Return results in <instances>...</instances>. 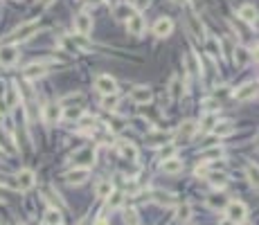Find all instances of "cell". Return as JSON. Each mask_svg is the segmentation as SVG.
Instances as JSON below:
<instances>
[{"mask_svg": "<svg viewBox=\"0 0 259 225\" xmlns=\"http://www.w3.org/2000/svg\"><path fill=\"white\" fill-rule=\"evenodd\" d=\"M39 20H27V23L18 25L16 30H11L7 34V45H14V43H23V41H30L32 36L39 32Z\"/></svg>", "mask_w": 259, "mask_h": 225, "instance_id": "6da1fadb", "label": "cell"}, {"mask_svg": "<svg viewBox=\"0 0 259 225\" xmlns=\"http://www.w3.org/2000/svg\"><path fill=\"white\" fill-rule=\"evenodd\" d=\"M246 216H248V207H246L244 203L241 201H228V205H225V219H228L230 223L241 225L246 221Z\"/></svg>", "mask_w": 259, "mask_h": 225, "instance_id": "7a4b0ae2", "label": "cell"}, {"mask_svg": "<svg viewBox=\"0 0 259 225\" xmlns=\"http://www.w3.org/2000/svg\"><path fill=\"white\" fill-rule=\"evenodd\" d=\"M34 185H36V173L32 171V169H20V171L16 173L14 182H11V187L18 191H30Z\"/></svg>", "mask_w": 259, "mask_h": 225, "instance_id": "3957f363", "label": "cell"}, {"mask_svg": "<svg viewBox=\"0 0 259 225\" xmlns=\"http://www.w3.org/2000/svg\"><path fill=\"white\" fill-rule=\"evenodd\" d=\"M90 178V169H86V167H72L70 171L64 173V180L68 182V185H81V182H86Z\"/></svg>", "mask_w": 259, "mask_h": 225, "instance_id": "277c9868", "label": "cell"}, {"mask_svg": "<svg viewBox=\"0 0 259 225\" xmlns=\"http://www.w3.org/2000/svg\"><path fill=\"white\" fill-rule=\"evenodd\" d=\"M95 88H97L104 97H106V95H118V81L113 77H108V74H99V77L95 79Z\"/></svg>", "mask_w": 259, "mask_h": 225, "instance_id": "5b68a950", "label": "cell"}, {"mask_svg": "<svg viewBox=\"0 0 259 225\" xmlns=\"http://www.w3.org/2000/svg\"><path fill=\"white\" fill-rule=\"evenodd\" d=\"M198 131V126H196V122H192V119H185V122L178 126L176 131V144H185L190 142L192 137H194V133Z\"/></svg>", "mask_w": 259, "mask_h": 225, "instance_id": "8992f818", "label": "cell"}, {"mask_svg": "<svg viewBox=\"0 0 259 225\" xmlns=\"http://www.w3.org/2000/svg\"><path fill=\"white\" fill-rule=\"evenodd\" d=\"M232 97L237 99V102H250V99L257 97V81H248L244 83V86H239V88L232 93Z\"/></svg>", "mask_w": 259, "mask_h": 225, "instance_id": "52a82bcc", "label": "cell"}, {"mask_svg": "<svg viewBox=\"0 0 259 225\" xmlns=\"http://www.w3.org/2000/svg\"><path fill=\"white\" fill-rule=\"evenodd\" d=\"M93 162H95V147H86V149H81V151H77L72 156L74 167H86V169H90Z\"/></svg>", "mask_w": 259, "mask_h": 225, "instance_id": "ba28073f", "label": "cell"}, {"mask_svg": "<svg viewBox=\"0 0 259 225\" xmlns=\"http://www.w3.org/2000/svg\"><path fill=\"white\" fill-rule=\"evenodd\" d=\"M18 61V48L16 45H0V65L2 68H9Z\"/></svg>", "mask_w": 259, "mask_h": 225, "instance_id": "9c48e42d", "label": "cell"}, {"mask_svg": "<svg viewBox=\"0 0 259 225\" xmlns=\"http://www.w3.org/2000/svg\"><path fill=\"white\" fill-rule=\"evenodd\" d=\"M144 30H147V23H144L142 14H131L127 18V32L131 36H142L144 34Z\"/></svg>", "mask_w": 259, "mask_h": 225, "instance_id": "30bf717a", "label": "cell"}, {"mask_svg": "<svg viewBox=\"0 0 259 225\" xmlns=\"http://www.w3.org/2000/svg\"><path fill=\"white\" fill-rule=\"evenodd\" d=\"M61 115H64V108L54 102H50L48 106L43 108V122L48 124V126H54V124L61 119Z\"/></svg>", "mask_w": 259, "mask_h": 225, "instance_id": "8fae6325", "label": "cell"}, {"mask_svg": "<svg viewBox=\"0 0 259 225\" xmlns=\"http://www.w3.org/2000/svg\"><path fill=\"white\" fill-rule=\"evenodd\" d=\"M131 99L135 104H140V106H147V104L153 99V93H151L149 86H135V88L131 90Z\"/></svg>", "mask_w": 259, "mask_h": 225, "instance_id": "7c38bea8", "label": "cell"}, {"mask_svg": "<svg viewBox=\"0 0 259 225\" xmlns=\"http://www.w3.org/2000/svg\"><path fill=\"white\" fill-rule=\"evenodd\" d=\"M174 32V20L167 18V16H162V18L156 20V25H153V34L158 36V39H167V36Z\"/></svg>", "mask_w": 259, "mask_h": 225, "instance_id": "4fadbf2b", "label": "cell"}, {"mask_svg": "<svg viewBox=\"0 0 259 225\" xmlns=\"http://www.w3.org/2000/svg\"><path fill=\"white\" fill-rule=\"evenodd\" d=\"M74 27H77V32H79L81 36L90 34V32H93V18H90V14L81 11V14L74 16Z\"/></svg>", "mask_w": 259, "mask_h": 225, "instance_id": "5bb4252c", "label": "cell"}, {"mask_svg": "<svg viewBox=\"0 0 259 225\" xmlns=\"http://www.w3.org/2000/svg\"><path fill=\"white\" fill-rule=\"evenodd\" d=\"M169 140H171V133H165V131H151L144 135V142L149 147H165Z\"/></svg>", "mask_w": 259, "mask_h": 225, "instance_id": "9a60e30c", "label": "cell"}, {"mask_svg": "<svg viewBox=\"0 0 259 225\" xmlns=\"http://www.w3.org/2000/svg\"><path fill=\"white\" fill-rule=\"evenodd\" d=\"M185 70L192 77H200V74H203V65H200V59L196 56V52L185 54Z\"/></svg>", "mask_w": 259, "mask_h": 225, "instance_id": "2e32d148", "label": "cell"}, {"mask_svg": "<svg viewBox=\"0 0 259 225\" xmlns=\"http://www.w3.org/2000/svg\"><path fill=\"white\" fill-rule=\"evenodd\" d=\"M2 102H5L7 108H16L20 104V90H18V86H16V83H11L9 88L5 90V99H2Z\"/></svg>", "mask_w": 259, "mask_h": 225, "instance_id": "e0dca14e", "label": "cell"}, {"mask_svg": "<svg viewBox=\"0 0 259 225\" xmlns=\"http://www.w3.org/2000/svg\"><path fill=\"white\" fill-rule=\"evenodd\" d=\"M187 23H190V30H192V34H194L196 41H205V27H203L198 16L190 14V20H187Z\"/></svg>", "mask_w": 259, "mask_h": 225, "instance_id": "ac0fdd59", "label": "cell"}, {"mask_svg": "<svg viewBox=\"0 0 259 225\" xmlns=\"http://www.w3.org/2000/svg\"><path fill=\"white\" fill-rule=\"evenodd\" d=\"M45 72H48V63H45V61L25 65V77H27V79H39V77H43Z\"/></svg>", "mask_w": 259, "mask_h": 225, "instance_id": "d6986e66", "label": "cell"}, {"mask_svg": "<svg viewBox=\"0 0 259 225\" xmlns=\"http://www.w3.org/2000/svg\"><path fill=\"white\" fill-rule=\"evenodd\" d=\"M232 54H235V65L237 68H244V65H248L250 61H253V54H250V50H246V48H235L232 50Z\"/></svg>", "mask_w": 259, "mask_h": 225, "instance_id": "ffe728a7", "label": "cell"}, {"mask_svg": "<svg viewBox=\"0 0 259 225\" xmlns=\"http://www.w3.org/2000/svg\"><path fill=\"white\" fill-rule=\"evenodd\" d=\"M118 149H120V156L127 158L129 162H135V160H137V149H135V144H131V142H118Z\"/></svg>", "mask_w": 259, "mask_h": 225, "instance_id": "44dd1931", "label": "cell"}, {"mask_svg": "<svg viewBox=\"0 0 259 225\" xmlns=\"http://www.w3.org/2000/svg\"><path fill=\"white\" fill-rule=\"evenodd\" d=\"M239 18L244 20V23H248V25H255L257 23V9H255L253 5H244V7H239Z\"/></svg>", "mask_w": 259, "mask_h": 225, "instance_id": "7402d4cb", "label": "cell"}, {"mask_svg": "<svg viewBox=\"0 0 259 225\" xmlns=\"http://www.w3.org/2000/svg\"><path fill=\"white\" fill-rule=\"evenodd\" d=\"M162 173H169V176H174V173H181L183 171V162L178 160V158H169V160L162 162Z\"/></svg>", "mask_w": 259, "mask_h": 225, "instance_id": "603a6c76", "label": "cell"}, {"mask_svg": "<svg viewBox=\"0 0 259 225\" xmlns=\"http://www.w3.org/2000/svg\"><path fill=\"white\" fill-rule=\"evenodd\" d=\"M232 133H235V124L232 122H216L214 128H212V135H216V137H228Z\"/></svg>", "mask_w": 259, "mask_h": 225, "instance_id": "cb8c5ba5", "label": "cell"}, {"mask_svg": "<svg viewBox=\"0 0 259 225\" xmlns=\"http://www.w3.org/2000/svg\"><path fill=\"white\" fill-rule=\"evenodd\" d=\"M205 178L212 182V185L216 187V189H221V187H225V182H228V173L221 169V171H207Z\"/></svg>", "mask_w": 259, "mask_h": 225, "instance_id": "d4e9b609", "label": "cell"}, {"mask_svg": "<svg viewBox=\"0 0 259 225\" xmlns=\"http://www.w3.org/2000/svg\"><path fill=\"white\" fill-rule=\"evenodd\" d=\"M113 191H115V187H113L111 180H99L97 185H95V196H97V198H108Z\"/></svg>", "mask_w": 259, "mask_h": 225, "instance_id": "484cf974", "label": "cell"}, {"mask_svg": "<svg viewBox=\"0 0 259 225\" xmlns=\"http://www.w3.org/2000/svg\"><path fill=\"white\" fill-rule=\"evenodd\" d=\"M183 93H185V86H183V81L178 77H171V81H169V95H171V99H181Z\"/></svg>", "mask_w": 259, "mask_h": 225, "instance_id": "4316f807", "label": "cell"}, {"mask_svg": "<svg viewBox=\"0 0 259 225\" xmlns=\"http://www.w3.org/2000/svg\"><path fill=\"white\" fill-rule=\"evenodd\" d=\"M45 223L48 225H61L64 223V216H61L59 207H48V212H45Z\"/></svg>", "mask_w": 259, "mask_h": 225, "instance_id": "83f0119b", "label": "cell"}, {"mask_svg": "<svg viewBox=\"0 0 259 225\" xmlns=\"http://www.w3.org/2000/svg\"><path fill=\"white\" fill-rule=\"evenodd\" d=\"M221 156H223V149H221V147H210V149H205V151H200V160H203V162L219 160Z\"/></svg>", "mask_w": 259, "mask_h": 225, "instance_id": "f1b7e54d", "label": "cell"}, {"mask_svg": "<svg viewBox=\"0 0 259 225\" xmlns=\"http://www.w3.org/2000/svg\"><path fill=\"white\" fill-rule=\"evenodd\" d=\"M207 205H210L212 210H225L228 201H225V196H223V194H212L210 198H207Z\"/></svg>", "mask_w": 259, "mask_h": 225, "instance_id": "f546056e", "label": "cell"}, {"mask_svg": "<svg viewBox=\"0 0 259 225\" xmlns=\"http://www.w3.org/2000/svg\"><path fill=\"white\" fill-rule=\"evenodd\" d=\"M74 104H77V106H81V104H83V95H81V93L68 95V97H65L64 102L59 104V106H61V108H74Z\"/></svg>", "mask_w": 259, "mask_h": 225, "instance_id": "4dcf8cb0", "label": "cell"}, {"mask_svg": "<svg viewBox=\"0 0 259 225\" xmlns=\"http://www.w3.org/2000/svg\"><path fill=\"white\" fill-rule=\"evenodd\" d=\"M118 104H120V95H106L102 99V108L104 111H111V112L118 108Z\"/></svg>", "mask_w": 259, "mask_h": 225, "instance_id": "1f68e13d", "label": "cell"}, {"mask_svg": "<svg viewBox=\"0 0 259 225\" xmlns=\"http://www.w3.org/2000/svg\"><path fill=\"white\" fill-rule=\"evenodd\" d=\"M205 48H207V54L210 56H221V43H219V39H207L205 41Z\"/></svg>", "mask_w": 259, "mask_h": 225, "instance_id": "d6a6232c", "label": "cell"}, {"mask_svg": "<svg viewBox=\"0 0 259 225\" xmlns=\"http://www.w3.org/2000/svg\"><path fill=\"white\" fill-rule=\"evenodd\" d=\"M216 124V117H214V112H207L205 117H203V122H200V133H205V131H212Z\"/></svg>", "mask_w": 259, "mask_h": 225, "instance_id": "836d02e7", "label": "cell"}, {"mask_svg": "<svg viewBox=\"0 0 259 225\" xmlns=\"http://www.w3.org/2000/svg\"><path fill=\"white\" fill-rule=\"evenodd\" d=\"M61 117H65V119H81V117H83V108H81V106L65 108V111H64V115H61Z\"/></svg>", "mask_w": 259, "mask_h": 225, "instance_id": "e575fe53", "label": "cell"}, {"mask_svg": "<svg viewBox=\"0 0 259 225\" xmlns=\"http://www.w3.org/2000/svg\"><path fill=\"white\" fill-rule=\"evenodd\" d=\"M176 216H178V221H187V219H190V216H192V205H190V203H183V205H178Z\"/></svg>", "mask_w": 259, "mask_h": 225, "instance_id": "d590c367", "label": "cell"}, {"mask_svg": "<svg viewBox=\"0 0 259 225\" xmlns=\"http://www.w3.org/2000/svg\"><path fill=\"white\" fill-rule=\"evenodd\" d=\"M124 223H127V225H140V219H137V212L133 210V207H129V210L124 212Z\"/></svg>", "mask_w": 259, "mask_h": 225, "instance_id": "8d00e7d4", "label": "cell"}, {"mask_svg": "<svg viewBox=\"0 0 259 225\" xmlns=\"http://www.w3.org/2000/svg\"><path fill=\"white\" fill-rule=\"evenodd\" d=\"M246 176H248V182L257 189V167L255 165H248L246 167Z\"/></svg>", "mask_w": 259, "mask_h": 225, "instance_id": "74e56055", "label": "cell"}, {"mask_svg": "<svg viewBox=\"0 0 259 225\" xmlns=\"http://www.w3.org/2000/svg\"><path fill=\"white\" fill-rule=\"evenodd\" d=\"M115 16H118L120 20H127L129 16H131V7L129 5H115Z\"/></svg>", "mask_w": 259, "mask_h": 225, "instance_id": "f35d334b", "label": "cell"}, {"mask_svg": "<svg viewBox=\"0 0 259 225\" xmlns=\"http://www.w3.org/2000/svg\"><path fill=\"white\" fill-rule=\"evenodd\" d=\"M70 41H72V45H74V48H79V50H90V43L86 41V36H81V34H79V36H72Z\"/></svg>", "mask_w": 259, "mask_h": 225, "instance_id": "ab89813d", "label": "cell"}, {"mask_svg": "<svg viewBox=\"0 0 259 225\" xmlns=\"http://www.w3.org/2000/svg\"><path fill=\"white\" fill-rule=\"evenodd\" d=\"M174 153H176V147H171V144H169V147H165V149L160 151V160L165 162V160H169V158H176Z\"/></svg>", "mask_w": 259, "mask_h": 225, "instance_id": "60d3db41", "label": "cell"}, {"mask_svg": "<svg viewBox=\"0 0 259 225\" xmlns=\"http://www.w3.org/2000/svg\"><path fill=\"white\" fill-rule=\"evenodd\" d=\"M108 198H111V201H108V205H111L113 210H115V207L122 205V198H124V196H122V194H115V191H113V194L108 196Z\"/></svg>", "mask_w": 259, "mask_h": 225, "instance_id": "b9f144b4", "label": "cell"}, {"mask_svg": "<svg viewBox=\"0 0 259 225\" xmlns=\"http://www.w3.org/2000/svg\"><path fill=\"white\" fill-rule=\"evenodd\" d=\"M203 108H205L207 112H214L216 108H219V99H205V102H203Z\"/></svg>", "mask_w": 259, "mask_h": 225, "instance_id": "7bdbcfd3", "label": "cell"}, {"mask_svg": "<svg viewBox=\"0 0 259 225\" xmlns=\"http://www.w3.org/2000/svg\"><path fill=\"white\" fill-rule=\"evenodd\" d=\"M2 117H7V106H5V102L0 99V119Z\"/></svg>", "mask_w": 259, "mask_h": 225, "instance_id": "ee69618b", "label": "cell"}, {"mask_svg": "<svg viewBox=\"0 0 259 225\" xmlns=\"http://www.w3.org/2000/svg\"><path fill=\"white\" fill-rule=\"evenodd\" d=\"M149 2H151V0H137V2H135V7H137V9H144V7H147Z\"/></svg>", "mask_w": 259, "mask_h": 225, "instance_id": "f6af8a7d", "label": "cell"}, {"mask_svg": "<svg viewBox=\"0 0 259 225\" xmlns=\"http://www.w3.org/2000/svg\"><path fill=\"white\" fill-rule=\"evenodd\" d=\"M39 2H41V5H43V7H50V5H52V2H54V0H39Z\"/></svg>", "mask_w": 259, "mask_h": 225, "instance_id": "bcb514c9", "label": "cell"}, {"mask_svg": "<svg viewBox=\"0 0 259 225\" xmlns=\"http://www.w3.org/2000/svg\"><path fill=\"white\" fill-rule=\"evenodd\" d=\"M95 225H108V223H106V219H97V223Z\"/></svg>", "mask_w": 259, "mask_h": 225, "instance_id": "7dc6e473", "label": "cell"}, {"mask_svg": "<svg viewBox=\"0 0 259 225\" xmlns=\"http://www.w3.org/2000/svg\"><path fill=\"white\" fill-rule=\"evenodd\" d=\"M2 194H5V187L0 185V201H2Z\"/></svg>", "mask_w": 259, "mask_h": 225, "instance_id": "c3c4849f", "label": "cell"}, {"mask_svg": "<svg viewBox=\"0 0 259 225\" xmlns=\"http://www.w3.org/2000/svg\"><path fill=\"white\" fill-rule=\"evenodd\" d=\"M171 2H176V5H183V2H187V0H171Z\"/></svg>", "mask_w": 259, "mask_h": 225, "instance_id": "681fc988", "label": "cell"}, {"mask_svg": "<svg viewBox=\"0 0 259 225\" xmlns=\"http://www.w3.org/2000/svg\"><path fill=\"white\" fill-rule=\"evenodd\" d=\"M221 225H235V223H230L228 219H223V223H221Z\"/></svg>", "mask_w": 259, "mask_h": 225, "instance_id": "f907efd6", "label": "cell"}, {"mask_svg": "<svg viewBox=\"0 0 259 225\" xmlns=\"http://www.w3.org/2000/svg\"><path fill=\"white\" fill-rule=\"evenodd\" d=\"M106 2H111V5H113V7L118 5V0H106Z\"/></svg>", "mask_w": 259, "mask_h": 225, "instance_id": "816d5d0a", "label": "cell"}, {"mask_svg": "<svg viewBox=\"0 0 259 225\" xmlns=\"http://www.w3.org/2000/svg\"><path fill=\"white\" fill-rule=\"evenodd\" d=\"M194 2H198V0H194Z\"/></svg>", "mask_w": 259, "mask_h": 225, "instance_id": "f5cc1de1", "label": "cell"}, {"mask_svg": "<svg viewBox=\"0 0 259 225\" xmlns=\"http://www.w3.org/2000/svg\"><path fill=\"white\" fill-rule=\"evenodd\" d=\"M0 225H5V223H0Z\"/></svg>", "mask_w": 259, "mask_h": 225, "instance_id": "db71d44e", "label": "cell"}]
</instances>
